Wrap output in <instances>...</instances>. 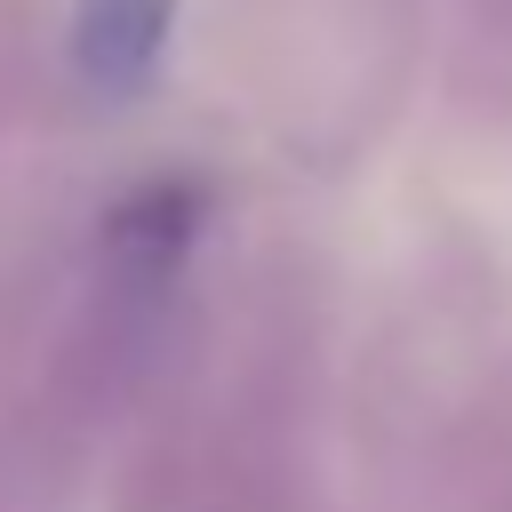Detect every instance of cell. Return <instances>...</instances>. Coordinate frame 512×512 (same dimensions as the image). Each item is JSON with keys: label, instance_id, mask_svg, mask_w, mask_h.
I'll use <instances>...</instances> for the list:
<instances>
[{"label": "cell", "instance_id": "cell-1", "mask_svg": "<svg viewBox=\"0 0 512 512\" xmlns=\"http://www.w3.org/2000/svg\"><path fill=\"white\" fill-rule=\"evenodd\" d=\"M168 32H176V0H72L64 48H72L80 88H96V96H136V88L160 72Z\"/></svg>", "mask_w": 512, "mask_h": 512}]
</instances>
